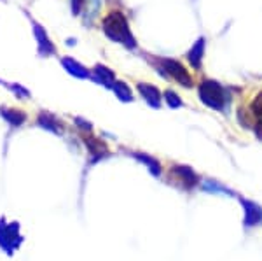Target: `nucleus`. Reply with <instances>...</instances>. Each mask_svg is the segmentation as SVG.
Returning <instances> with one entry per match:
<instances>
[{
    "mask_svg": "<svg viewBox=\"0 0 262 261\" xmlns=\"http://www.w3.org/2000/svg\"><path fill=\"white\" fill-rule=\"evenodd\" d=\"M242 205L245 207V226L247 228H252V226H257L262 223V209L253 202H248L242 198Z\"/></svg>",
    "mask_w": 262,
    "mask_h": 261,
    "instance_id": "10",
    "label": "nucleus"
},
{
    "mask_svg": "<svg viewBox=\"0 0 262 261\" xmlns=\"http://www.w3.org/2000/svg\"><path fill=\"white\" fill-rule=\"evenodd\" d=\"M112 91L116 93V96L121 102H133V91H131V88L128 86V83L116 81L112 86Z\"/></svg>",
    "mask_w": 262,
    "mask_h": 261,
    "instance_id": "15",
    "label": "nucleus"
},
{
    "mask_svg": "<svg viewBox=\"0 0 262 261\" xmlns=\"http://www.w3.org/2000/svg\"><path fill=\"white\" fill-rule=\"evenodd\" d=\"M37 125H39L40 128L48 130V132L56 133V135H60L61 128H63L60 121H58L53 114H49V112H40V114L37 116Z\"/></svg>",
    "mask_w": 262,
    "mask_h": 261,
    "instance_id": "11",
    "label": "nucleus"
},
{
    "mask_svg": "<svg viewBox=\"0 0 262 261\" xmlns=\"http://www.w3.org/2000/svg\"><path fill=\"white\" fill-rule=\"evenodd\" d=\"M133 158L138 159V162L143 163V165L149 168V172L152 175H156V177H158V175H161L163 167L156 158H152V156H149V154H145V153H133Z\"/></svg>",
    "mask_w": 262,
    "mask_h": 261,
    "instance_id": "13",
    "label": "nucleus"
},
{
    "mask_svg": "<svg viewBox=\"0 0 262 261\" xmlns=\"http://www.w3.org/2000/svg\"><path fill=\"white\" fill-rule=\"evenodd\" d=\"M101 30L105 37L111 39L116 44H121L128 49H137V39H135L133 32L129 28V21L121 11H111L101 21Z\"/></svg>",
    "mask_w": 262,
    "mask_h": 261,
    "instance_id": "1",
    "label": "nucleus"
},
{
    "mask_svg": "<svg viewBox=\"0 0 262 261\" xmlns=\"http://www.w3.org/2000/svg\"><path fill=\"white\" fill-rule=\"evenodd\" d=\"M32 27H33V35H35L37 49H39L40 56L42 58H48V56H51V54L56 53V48H54V44L51 42L48 32L44 30V27L37 23V21H32Z\"/></svg>",
    "mask_w": 262,
    "mask_h": 261,
    "instance_id": "4",
    "label": "nucleus"
},
{
    "mask_svg": "<svg viewBox=\"0 0 262 261\" xmlns=\"http://www.w3.org/2000/svg\"><path fill=\"white\" fill-rule=\"evenodd\" d=\"M11 90L14 91V93L18 95L19 98H30V93H28V91L25 90V88L18 86V84H12V86H11Z\"/></svg>",
    "mask_w": 262,
    "mask_h": 261,
    "instance_id": "22",
    "label": "nucleus"
},
{
    "mask_svg": "<svg viewBox=\"0 0 262 261\" xmlns=\"http://www.w3.org/2000/svg\"><path fill=\"white\" fill-rule=\"evenodd\" d=\"M75 125H77V128H81V130H84V132H91V123H88V121H84V119H81V117H75Z\"/></svg>",
    "mask_w": 262,
    "mask_h": 261,
    "instance_id": "23",
    "label": "nucleus"
},
{
    "mask_svg": "<svg viewBox=\"0 0 262 261\" xmlns=\"http://www.w3.org/2000/svg\"><path fill=\"white\" fill-rule=\"evenodd\" d=\"M198 98L201 100L203 105L217 112L226 111V105L229 102V95H227L226 88L215 79H203L198 84Z\"/></svg>",
    "mask_w": 262,
    "mask_h": 261,
    "instance_id": "2",
    "label": "nucleus"
},
{
    "mask_svg": "<svg viewBox=\"0 0 262 261\" xmlns=\"http://www.w3.org/2000/svg\"><path fill=\"white\" fill-rule=\"evenodd\" d=\"M61 65H63V69H65L70 75H74V77H77V79H91V70L88 69L86 65H82L81 62L74 60V58L63 56L61 58Z\"/></svg>",
    "mask_w": 262,
    "mask_h": 261,
    "instance_id": "9",
    "label": "nucleus"
},
{
    "mask_svg": "<svg viewBox=\"0 0 262 261\" xmlns=\"http://www.w3.org/2000/svg\"><path fill=\"white\" fill-rule=\"evenodd\" d=\"M201 189L206 193H219V195H227V196H234V193L229 188L222 186L221 183H215V180H203Z\"/></svg>",
    "mask_w": 262,
    "mask_h": 261,
    "instance_id": "16",
    "label": "nucleus"
},
{
    "mask_svg": "<svg viewBox=\"0 0 262 261\" xmlns=\"http://www.w3.org/2000/svg\"><path fill=\"white\" fill-rule=\"evenodd\" d=\"M236 116H238V121L243 128H253V125L250 123V117H248V112L245 109H238V114Z\"/></svg>",
    "mask_w": 262,
    "mask_h": 261,
    "instance_id": "20",
    "label": "nucleus"
},
{
    "mask_svg": "<svg viewBox=\"0 0 262 261\" xmlns=\"http://www.w3.org/2000/svg\"><path fill=\"white\" fill-rule=\"evenodd\" d=\"M84 146L88 147L91 163H98L100 159H105V158L111 156V151H108V147L105 146V142L96 137H91V135L86 137L84 138Z\"/></svg>",
    "mask_w": 262,
    "mask_h": 261,
    "instance_id": "5",
    "label": "nucleus"
},
{
    "mask_svg": "<svg viewBox=\"0 0 262 261\" xmlns=\"http://www.w3.org/2000/svg\"><path fill=\"white\" fill-rule=\"evenodd\" d=\"M100 7H101V0H86L84 9H82L86 25H91V19L96 18V14L100 12Z\"/></svg>",
    "mask_w": 262,
    "mask_h": 261,
    "instance_id": "17",
    "label": "nucleus"
},
{
    "mask_svg": "<svg viewBox=\"0 0 262 261\" xmlns=\"http://www.w3.org/2000/svg\"><path fill=\"white\" fill-rule=\"evenodd\" d=\"M163 98H164V102H166V105L170 109H182V107H184V100H182L179 96V93H177V91H173V90L164 91Z\"/></svg>",
    "mask_w": 262,
    "mask_h": 261,
    "instance_id": "18",
    "label": "nucleus"
},
{
    "mask_svg": "<svg viewBox=\"0 0 262 261\" xmlns=\"http://www.w3.org/2000/svg\"><path fill=\"white\" fill-rule=\"evenodd\" d=\"M152 63H154L156 70H158L161 77H171L180 86L192 88V75L189 74V70L179 60H175V58H154Z\"/></svg>",
    "mask_w": 262,
    "mask_h": 261,
    "instance_id": "3",
    "label": "nucleus"
},
{
    "mask_svg": "<svg viewBox=\"0 0 262 261\" xmlns=\"http://www.w3.org/2000/svg\"><path fill=\"white\" fill-rule=\"evenodd\" d=\"M137 90L138 93L145 104H149L152 109H161V102H163V95L154 84H149V83H138L137 84Z\"/></svg>",
    "mask_w": 262,
    "mask_h": 261,
    "instance_id": "6",
    "label": "nucleus"
},
{
    "mask_svg": "<svg viewBox=\"0 0 262 261\" xmlns=\"http://www.w3.org/2000/svg\"><path fill=\"white\" fill-rule=\"evenodd\" d=\"M91 79H93L95 83L101 84L103 88H108V90H112L114 83L117 81V79H116V74H114L112 70L108 69V67L101 65V63H96V65L93 67V70H91Z\"/></svg>",
    "mask_w": 262,
    "mask_h": 261,
    "instance_id": "7",
    "label": "nucleus"
},
{
    "mask_svg": "<svg viewBox=\"0 0 262 261\" xmlns=\"http://www.w3.org/2000/svg\"><path fill=\"white\" fill-rule=\"evenodd\" d=\"M253 132H255L257 138L262 140V121H255V125H253Z\"/></svg>",
    "mask_w": 262,
    "mask_h": 261,
    "instance_id": "24",
    "label": "nucleus"
},
{
    "mask_svg": "<svg viewBox=\"0 0 262 261\" xmlns=\"http://www.w3.org/2000/svg\"><path fill=\"white\" fill-rule=\"evenodd\" d=\"M173 174L175 175H179V177L182 179V183H185L189 188L191 186H196L198 184V175L194 174V170L191 167H184V165H177V167H173Z\"/></svg>",
    "mask_w": 262,
    "mask_h": 261,
    "instance_id": "14",
    "label": "nucleus"
},
{
    "mask_svg": "<svg viewBox=\"0 0 262 261\" xmlns=\"http://www.w3.org/2000/svg\"><path fill=\"white\" fill-rule=\"evenodd\" d=\"M84 4H86V0H70V7H72V12H74V16H79L84 9Z\"/></svg>",
    "mask_w": 262,
    "mask_h": 261,
    "instance_id": "21",
    "label": "nucleus"
},
{
    "mask_svg": "<svg viewBox=\"0 0 262 261\" xmlns=\"http://www.w3.org/2000/svg\"><path fill=\"white\" fill-rule=\"evenodd\" d=\"M205 46L206 39L200 37L196 42L192 44V48L187 51V62L194 70H201L203 69V58H205Z\"/></svg>",
    "mask_w": 262,
    "mask_h": 261,
    "instance_id": "8",
    "label": "nucleus"
},
{
    "mask_svg": "<svg viewBox=\"0 0 262 261\" xmlns=\"http://www.w3.org/2000/svg\"><path fill=\"white\" fill-rule=\"evenodd\" d=\"M0 114H2L4 119L7 121L11 126H14V128H18L27 121V114H25L23 111H18V109H7V107H2L0 109Z\"/></svg>",
    "mask_w": 262,
    "mask_h": 261,
    "instance_id": "12",
    "label": "nucleus"
},
{
    "mask_svg": "<svg viewBox=\"0 0 262 261\" xmlns=\"http://www.w3.org/2000/svg\"><path fill=\"white\" fill-rule=\"evenodd\" d=\"M250 112L255 121H262V93H259L250 104Z\"/></svg>",
    "mask_w": 262,
    "mask_h": 261,
    "instance_id": "19",
    "label": "nucleus"
}]
</instances>
